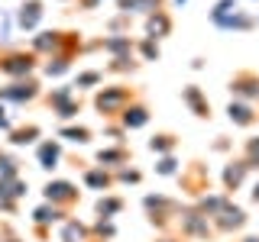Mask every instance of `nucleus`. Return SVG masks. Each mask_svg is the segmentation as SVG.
I'll return each mask as SVG.
<instances>
[{
    "instance_id": "obj_1",
    "label": "nucleus",
    "mask_w": 259,
    "mask_h": 242,
    "mask_svg": "<svg viewBox=\"0 0 259 242\" xmlns=\"http://www.w3.org/2000/svg\"><path fill=\"white\" fill-rule=\"evenodd\" d=\"M29 13H23V26H32V23L39 20V7H26Z\"/></svg>"
},
{
    "instance_id": "obj_2",
    "label": "nucleus",
    "mask_w": 259,
    "mask_h": 242,
    "mask_svg": "<svg viewBox=\"0 0 259 242\" xmlns=\"http://www.w3.org/2000/svg\"><path fill=\"white\" fill-rule=\"evenodd\" d=\"M49 194H55V197H68L71 188H68V184H55V188H49Z\"/></svg>"
},
{
    "instance_id": "obj_3",
    "label": "nucleus",
    "mask_w": 259,
    "mask_h": 242,
    "mask_svg": "<svg viewBox=\"0 0 259 242\" xmlns=\"http://www.w3.org/2000/svg\"><path fill=\"white\" fill-rule=\"evenodd\" d=\"M165 29H168L165 20H152V23H149V32H165Z\"/></svg>"
},
{
    "instance_id": "obj_4",
    "label": "nucleus",
    "mask_w": 259,
    "mask_h": 242,
    "mask_svg": "<svg viewBox=\"0 0 259 242\" xmlns=\"http://www.w3.org/2000/svg\"><path fill=\"white\" fill-rule=\"evenodd\" d=\"M143 119H146V116H143V110H133V116H126V123H133V126H140V123H143Z\"/></svg>"
},
{
    "instance_id": "obj_5",
    "label": "nucleus",
    "mask_w": 259,
    "mask_h": 242,
    "mask_svg": "<svg viewBox=\"0 0 259 242\" xmlns=\"http://www.w3.org/2000/svg\"><path fill=\"white\" fill-rule=\"evenodd\" d=\"M42 161H55V149H49V145H46V149H42Z\"/></svg>"
}]
</instances>
